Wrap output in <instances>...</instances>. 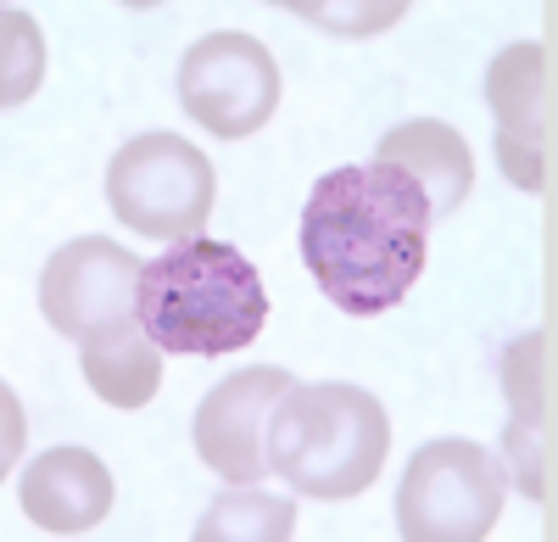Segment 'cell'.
<instances>
[{
  "instance_id": "1",
  "label": "cell",
  "mask_w": 558,
  "mask_h": 542,
  "mask_svg": "<svg viewBox=\"0 0 558 542\" xmlns=\"http://www.w3.org/2000/svg\"><path fill=\"white\" fill-rule=\"evenodd\" d=\"M430 224V202L408 173L352 162L313 185L302 207V263L341 313L375 320L425 275Z\"/></svg>"
},
{
  "instance_id": "2",
  "label": "cell",
  "mask_w": 558,
  "mask_h": 542,
  "mask_svg": "<svg viewBox=\"0 0 558 542\" xmlns=\"http://www.w3.org/2000/svg\"><path fill=\"white\" fill-rule=\"evenodd\" d=\"M268 325V291L252 257L229 241H173L140 275V330L162 352L223 358L257 341Z\"/></svg>"
},
{
  "instance_id": "3",
  "label": "cell",
  "mask_w": 558,
  "mask_h": 542,
  "mask_svg": "<svg viewBox=\"0 0 558 542\" xmlns=\"http://www.w3.org/2000/svg\"><path fill=\"white\" fill-rule=\"evenodd\" d=\"M391 454V420L380 397L352 381L291 386L268 425V465L302 498L341 504L375 486Z\"/></svg>"
},
{
  "instance_id": "4",
  "label": "cell",
  "mask_w": 558,
  "mask_h": 542,
  "mask_svg": "<svg viewBox=\"0 0 558 542\" xmlns=\"http://www.w3.org/2000/svg\"><path fill=\"white\" fill-rule=\"evenodd\" d=\"M218 173L213 162L168 129L134 134L107 162V202L118 224L157 241H196L213 218Z\"/></svg>"
},
{
  "instance_id": "5",
  "label": "cell",
  "mask_w": 558,
  "mask_h": 542,
  "mask_svg": "<svg viewBox=\"0 0 558 542\" xmlns=\"http://www.w3.org/2000/svg\"><path fill=\"white\" fill-rule=\"evenodd\" d=\"M508 498V470L481 442L441 436L408 459L397 486V526L408 542H481Z\"/></svg>"
},
{
  "instance_id": "6",
  "label": "cell",
  "mask_w": 558,
  "mask_h": 542,
  "mask_svg": "<svg viewBox=\"0 0 558 542\" xmlns=\"http://www.w3.org/2000/svg\"><path fill=\"white\" fill-rule=\"evenodd\" d=\"M140 263L129 246L84 236L68 241L39 275V308L57 336L78 347H107L140 330Z\"/></svg>"
},
{
  "instance_id": "7",
  "label": "cell",
  "mask_w": 558,
  "mask_h": 542,
  "mask_svg": "<svg viewBox=\"0 0 558 542\" xmlns=\"http://www.w3.org/2000/svg\"><path fill=\"white\" fill-rule=\"evenodd\" d=\"M179 101L218 141H246L279 112V62L252 34H202L179 62Z\"/></svg>"
},
{
  "instance_id": "8",
  "label": "cell",
  "mask_w": 558,
  "mask_h": 542,
  "mask_svg": "<svg viewBox=\"0 0 558 542\" xmlns=\"http://www.w3.org/2000/svg\"><path fill=\"white\" fill-rule=\"evenodd\" d=\"M296 386L291 370H235L229 381H218L202 409H196V454L207 470H218L229 486H257L274 465H268V425H274V409L279 397Z\"/></svg>"
},
{
  "instance_id": "9",
  "label": "cell",
  "mask_w": 558,
  "mask_h": 542,
  "mask_svg": "<svg viewBox=\"0 0 558 542\" xmlns=\"http://www.w3.org/2000/svg\"><path fill=\"white\" fill-rule=\"evenodd\" d=\"M486 101L497 118V162L520 191H542L547 179V51L531 39L508 45L486 68Z\"/></svg>"
},
{
  "instance_id": "10",
  "label": "cell",
  "mask_w": 558,
  "mask_h": 542,
  "mask_svg": "<svg viewBox=\"0 0 558 542\" xmlns=\"http://www.w3.org/2000/svg\"><path fill=\"white\" fill-rule=\"evenodd\" d=\"M23 515L45 531H89L112 515V470L89 447H51L17 481Z\"/></svg>"
},
{
  "instance_id": "11",
  "label": "cell",
  "mask_w": 558,
  "mask_h": 542,
  "mask_svg": "<svg viewBox=\"0 0 558 542\" xmlns=\"http://www.w3.org/2000/svg\"><path fill=\"white\" fill-rule=\"evenodd\" d=\"M375 162L408 173L418 185V196L430 202V218L458 213V202L470 196V185H475V157H470V146H463V134L452 123H441V118L397 123L380 141Z\"/></svg>"
},
{
  "instance_id": "12",
  "label": "cell",
  "mask_w": 558,
  "mask_h": 542,
  "mask_svg": "<svg viewBox=\"0 0 558 542\" xmlns=\"http://www.w3.org/2000/svg\"><path fill=\"white\" fill-rule=\"evenodd\" d=\"M78 364H84L89 392L101 402H112V409H146L162 386V347L146 330L107 341V347H84Z\"/></svg>"
},
{
  "instance_id": "13",
  "label": "cell",
  "mask_w": 558,
  "mask_h": 542,
  "mask_svg": "<svg viewBox=\"0 0 558 542\" xmlns=\"http://www.w3.org/2000/svg\"><path fill=\"white\" fill-rule=\"evenodd\" d=\"M296 531V498H268L257 486H229L202 515V542H286Z\"/></svg>"
},
{
  "instance_id": "14",
  "label": "cell",
  "mask_w": 558,
  "mask_h": 542,
  "mask_svg": "<svg viewBox=\"0 0 558 542\" xmlns=\"http://www.w3.org/2000/svg\"><path fill=\"white\" fill-rule=\"evenodd\" d=\"M502 392L514 402V425L547 431V336H520L502 352Z\"/></svg>"
},
{
  "instance_id": "15",
  "label": "cell",
  "mask_w": 558,
  "mask_h": 542,
  "mask_svg": "<svg viewBox=\"0 0 558 542\" xmlns=\"http://www.w3.org/2000/svg\"><path fill=\"white\" fill-rule=\"evenodd\" d=\"M0 34H7V84H0V101L17 107V101H28V89L39 84V68H45L39 28L28 12H7L0 17Z\"/></svg>"
},
{
  "instance_id": "16",
  "label": "cell",
  "mask_w": 558,
  "mask_h": 542,
  "mask_svg": "<svg viewBox=\"0 0 558 542\" xmlns=\"http://www.w3.org/2000/svg\"><path fill=\"white\" fill-rule=\"evenodd\" d=\"M508 465H514L525 498L547 504V431H531V425H508ZM502 465V470H508Z\"/></svg>"
}]
</instances>
